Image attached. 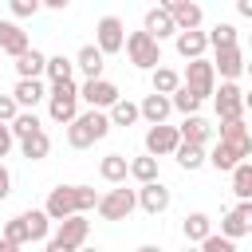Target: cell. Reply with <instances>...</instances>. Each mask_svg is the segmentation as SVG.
<instances>
[{
	"mask_svg": "<svg viewBox=\"0 0 252 252\" xmlns=\"http://www.w3.org/2000/svg\"><path fill=\"white\" fill-rule=\"evenodd\" d=\"M252 154V134L244 130V122H224L220 126V142H217V150L209 154V161L217 165V169H236V165H244V158Z\"/></svg>",
	"mask_w": 252,
	"mask_h": 252,
	"instance_id": "cell-1",
	"label": "cell"
},
{
	"mask_svg": "<svg viewBox=\"0 0 252 252\" xmlns=\"http://www.w3.org/2000/svg\"><path fill=\"white\" fill-rule=\"evenodd\" d=\"M98 209V197H94V189L91 185H59V189H51V197H47V217L51 220H71V217H83L87 209Z\"/></svg>",
	"mask_w": 252,
	"mask_h": 252,
	"instance_id": "cell-2",
	"label": "cell"
},
{
	"mask_svg": "<svg viewBox=\"0 0 252 252\" xmlns=\"http://www.w3.org/2000/svg\"><path fill=\"white\" fill-rule=\"evenodd\" d=\"M106 130H110V118L98 114V110H87V114H79V118L71 122L67 142H71L75 150H87V146H94L98 138H106Z\"/></svg>",
	"mask_w": 252,
	"mask_h": 252,
	"instance_id": "cell-3",
	"label": "cell"
},
{
	"mask_svg": "<svg viewBox=\"0 0 252 252\" xmlns=\"http://www.w3.org/2000/svg\"><path fill=\"white\" fill-rule=\"evenodd\" d=\"M87 228H91L87 217H71V220H63L59 232L47 240V252H79L83 240H87Z\"/></svg>",
	"mask_w": 252,
	"mask_h": 252,
	"instance_id": "cell-4",
	"label": "cell"
},
{
	"mask_svg": "<svg viewBox=\"0 0 252 252\" xmlns=\"http://www.w3.org/2000/svg\"><path fill=\"white\" fill-rule=\"evenodd\" d=\"M134 205H138V193L126 189V185H118V189H110L106 197H98V217H102V220H126V217L134 213Z\"/></svg>",
	"mask_w": 252,
	"mask_h": 252,
	"instance_id": "cell-5",
	"label": "cell"
},
{
	"mask_svg": "<svg viewBox=\"0 0 252 252\" xmlns=\"http://www.w3.org/2000/svg\"><path fill=\"white\" fill-rule=\"evenodd\" d=\"M126 55H130L134 67H154L158 71V63H161V47H158V39L150 32H134L126 39Z\"/></svg>",
	"mask_w": 252,
	"mask_h": 252,
	"instance_id": "cell-6",
	"label": "cell"
},
{
	"mask_svg": "<svg viewBox=\"0 0 252 252\" xmlns=\"http://www.w3.org/2000/svg\"><path fill=\"white\" fill-rule=\"evenodd\" d=\"M47 110H51L55 122H75L79 118V91H75V83H55Z\"/></svg>",
	"mask_w": 252,
	"mask_h": 252,
	"instance_id": "cell-7",
	"label": "cell"
},
{
	"mask_svg": "<svg viewBox=\"0 0 252 252\" xmlns=\"http://www.w3.org/2000/svg\"><path fill=\"white\" fill-rule=\"evenodd\" d=\"M213 83H217V67H213L209 59H193V63L185 67V87H189L197 98L213 94Z\"/></svg>",
	"mask_w": 252,
	"mask_h": 252,
	"instance_id": "cell-8",
	"label": "cell"
},
{
	"mask_svg": "<svg viewBox=\"0 0 252 252\" xmlns=\"http://www.w3.org/2000/svg\"><path fill=\"white\" fill-rule=\"evenodd\" d=\"M177 146H181V130H177V126H150V134H146V150H150V158L177 154Z\"/></svg>",
	"mask_w": 252,
	"mask_h": 252,
	"instance_id": "cell-9",
	"label": "cell"
},
{
	"mask_svg": "<svg viewBox=\"0 0 252 252\" xmlns=\"http://www.w3.org/2000/svg\"><path fill=\"white\" fill-rule=\"evenodd\" d=\"M94 32H98V51H102V55H114V51H122L126 35H122V20H118V16H102Z\"/></svg>",
	"mask_w": 252,
	"mask_h": 252,
	"instance_id": "cell-10",
	"label": "cell"
},
{
	"mask_svg": "<svg viewBox=\"0 0 252 252\" xmlns=\"http://www.w3.org/2000/svg\"><path fill=\"white\" fill-rule=\"evenodd\" d=\"M244 232H252V201H240V205L220 220V236L236 240V236H244Z\"/></svg>",
	"mask_w": 252,
	"mask_h": 252,
	"instance_id": "cell-11",
	"label": "cell"
},
{
	"mask_svg": "<svg viewBox=\"0 0 252 252\" xmlns=\"http://www.w3.org/2000/svg\"><path fill=\"white\" fill-rule=\"evenodd\" d=\"M240 110H244V94H240V87L224 83L220 94H217V114H220V122H240Z\"/></svg>",
	"mask_w": 252,
	"mask_h": 252,
	"instance_id": "cell-12",
	"label": "cell"
},
{
	"mask_svg": "<svg viewBox=\"0 0 252 252\" xmlns=\"http://www.w3.org/2000/svg\"><path fill=\"white\" fill-rule=\"evenodd\" d=\"M79 98H87L91 106H118V87L106 83V79H91V83L79 91Z\"/></svg>",
	"mask_w": 252,
	"mask_h": 252,
	"instance_id": "cell-13",
	"label": "cell"
},
{
	"mask_svg": "<svg viewBox=\"0 0 252 252\" xmlns=\"http://www.w3.org/2000/svg\"><path fill=\"white\" fill-rule=\"evenodd\" d=\"M165 12L173 16L177 32H197V24H201V8H197V4H189V0H169V4H165Z\"/></svg>",
	"mask_w": 252,
	"mask_h": 252,
	"instance_id": "cell-14",
	"label": "cell"
},
{
	"mask_svg": "<svg viewBox=\"0 0 252 252\" xmlns=\"http://www.w3.org/2000/svg\"><path fill=\"white\" fill-rule=\"evenodd\" d=\"M138 205H142L150 217H158V213L169 209V189L158 185V181H154V185H142V189H138Z\"/></svg>",
	"mask_w": 252,
	"mask_h": 252,
	"instance_id": "cell-15",
	"label": "cell"
},
{
	"mask_svg": "<svg viewBox=\"0 0 252 252\" xmlns=\"http://www.w3.org/2000/svg\"><path fill=\"white\" fill-rule=\"evenodd\" d=\"M169 110H173V98H165V94H146L142 98V118L154 122V126H165V114Z\"/></svg>",
	"mask_w": 252,
	"mask_h": 252,
	"instance_id": "cell-16",
	"label": "cell"
},
{
	"mask_svg": "<svg viewBox=\"0 0 252 252\" xmlns=\"http://www.w3.org/2000/svg\"><path fill=\"white\" fill-rule=\"evenodd\" d=\"M83 71H87V83L91 79H102V67H106V55L94 47V43H87V47H79V59H75Z\"/></svg>",
	"mask_w": 252,
	"mask_h": 252,
	"instance_id": "cell-17",
	"label": "cell"
},
{
	"mask_svg": "<svg viewBox=\"0 0 252 252\" xmlns=\"http://www.w3.org/2000/svg\"><path fill=\"white\" fill-rule=\"evenodd\" d=\"M213 67H217L224 79H236V75L244 71V55H240V47H220L217 59H213Z\"/></svg>",
	"mask_w": 252,
	"mask_h": 252,
	"instance_id": "cell-18",
	"label": "cell"
},
{
	"mask_svg": "<svg viewBox=\"0 0 252 252\" xmlns=\"http://www.w3.org/2000/svg\"><path fill=\"white\" fill-rule=\"evenodd\" d=\"M146 32H150L154 39H161V35H173L177 24H173V16H169L165 8H150V12H146Z\"/></svg>",
	"mask_w": 252,
	"mask_h": 252,
	"instance_id": "cell-19",
	"label": "cell"
},
{
	"mask_svg": "<svg viewBox=\"0 0 252 252\" xmlns=\"http://www.w3.org/2000/svg\"><path fill=\"white\" fill-rule=\"evenodd\" d=\"M209 47V35L205 32H177V51L193 63V59H201V51Z\"/></svg>",
	"mask_w": 252,
	"mask_h": 252,
	"instance_id": "cell-20",
	"label": "cell"
},
{
	"mask_svg": "<svg viewBox=\"0 0 252 252\" xmlns=\"http://www.w3.org/2000/svg\"><path fill=\"white\" fill-rule=\"evenodd\" d=\"M98 173H102V181L122 185V181H126V173H130V161H126L122 154H106V158H102V165H98Z\"/></svg>",
	"mask_w": 252,
	"mask_h": 252,
	"instance_id": "cell-21",
	"label": "cell"
},
{
	"mask_svg": "<svg viewBox=\"0 0 252 252\" xmlns=\"http://www.w3.org/2000/svg\"><path fill=\"white\" fill-rule=\"evenodd\" d=\"M177 130H181V142H189V146H205V142H209V130H213V126H209L205 118H197V114H193V118H185V122H181Z\"/></svg>",
	"mask_w": 252,
	"mask_h": 252,
	"instance_id": "cell-22",
	"label": "cell"
},
{
	"mask_svg": "<svg viewBox=\"0 0 252 252\" xmlns=\"http://www.w3.org/2000/svg\"><path fill=\"white\" fill-rule=\"evenodd\" d=\"M16 71H20V79H35L39 71H47V59H43L35 47H28V51L16 59Z\"/></svg>",
	"mask_w": 252,
	"mask_h": 252,
	"instance_id": "cell-23",
	"label": "cell"
},
{
	"mask_svg": "<svg viewBox=\"0 0 252 252\" xmlns=\"http://www.w3.org/2000/svg\"><path fill=\"white\" fill-rule=\"evenodd\" d=\"M177 91H181V75L169 71V67H158V71H154V94H165V98H169V94H177Z\"/></svg>",
	"mask_w": 252,
	"mask_h": 252,
	"instance_id": "cell-24",
	"label": "cell"
},
{
	"mask_svg": "<svg viewBox=\"0 0 252 252\" xmlns=\"http://www.w3.org/2000/svg\"><path fill=\"white\" fill-rule=\"evenodd\" d=\"M12 98H16L20 106H35V102L43 98V83H39V79H20V83H16V94H12Z\"/></svg>",
	"mask_w": 252,
	"mask_h": 252,
	"instance_id": "cell-25",
	"label": "cell"
},
{
	"mask_svg": "<svg viewBox=\"0 0 252 252\" xmlns=\"http://www.w3.org/2000/svg\"><path fill=\"white\" fill-rule=\"evenodd\" d=\"M232 193L240 201H252V161H244V165L232 169Z\"/></svg>",
	"mask_w": 252,
	"mask_h": 252,
	"instance_id": "cell-26",
	"label": "cell"
},
{
	"mask_svg": "<svg viewBox=\"0 0 252 252\" xmlns=\"http://www.w3.org/2000/svg\"><path fill=\"white\" fill-rule=\"evenodd\" d=\"M20 150H24V158H32V161H39V158H47V150H51V138L39 130V134H32V138H24L20 142Z\"/></svg>",
	"mask_w": 252,
	"mask_h": 252,
	"instance_id": "cell-27",
	"label": "cell"
},
{
	"mask_svg": "<svg viewBox=\"0 0 252 252\" xmlns=\"http://www.w3.org/2000/svg\"><path fill=\"white\" fill-rule=\"evenodd\" d=\"M185 236L205 244V240L213 236V228H209V217H205V213H189V217H185Z\"/></svg>",
	"mask_w": 252,
	"mask_h": 252,
	"instance_id": "cell-28",
	"label": "cell"
},
{
	"mask_svg": "<svg viewBox=\"0 0 252 252\" xmlns=\"http://www.w3.org/2000/svg\"><path fill=\"white\" fill-rule=\"evenodd\" d=\"M138 114H142V106L118 98V106H110V126H130V122H138Z\"/></svg>",
	"mask_w": 252,
	"mask_h": 252,
	"instance_id": "cell-29",
	"label": "cell"
},
{
	"mask_svg": "<svg viewBox=\"0 0 252 252\" xmlns=\"http://www.w3.org/2000/svg\"><path fill=\"white\" fill-rule=\"evenodd\" d=\"M130 173H134L142 185H154V181H158V158H134V161H130Z\"/></svg>",
	"mask_w": 252,
	"mask_h": 252,
	"instance_id": "cell-30",
	"label": "cell"
},
{
	"mask_svg": "<svg viewBox=\"0 0 252 252\" xmlns=\"http://www.w3.org/2000/svg\"><path fill=\"white\" fill-rule=\"evenodd\" d=\"M177 161H181V169H197V165H205V146H189V142H181V146H177Z\"/></svg>",
	"mask_w": 252,
	"mask_h": 252,
	"instance_id": "cell-31",
	"label": "cell"
},
{
	"mask_svg": "<svg viewBox=\"0 0 252 252\" xmlns=\"http://www.w3.org/2000/svg\"><path fill=\"white\" fill-rule=\"evenodd\" d=\"M71 59L67 55H51L47 59V75H51V83H71Z\"/></svg>",
	"mask_w": 252,
	"mask_h": 252,
	"instance_id": "cell-32",
	"label": "cell"
},
{
	"mask_svg": "<svg viewBox=\"0 0 252 252\" xmlns=\"http://www.w3.org/2000/svg\"><path fill=\"white\" fill-rule=\"evenodd\" d=\"M209 43L220 51V47H236V28L232 24H217L213 32H209Z\"/></svg>",
	"mask_w": 252,
	"mask_h": 252,
	"instance_id": "cell-33",
	"label": "cell"
},
{
	"mask_svg": "<svg viewBox=\"0 0 252 252\" xmlns=\"http://www.w3.org/2000/svg\"><path fill=\"white\" fill-rule=\"evenodd\" d=\"M32 134H39V118L35 114H16V122H12V138H32Z\"/></svg>",
	"mask_w": 252,
	"mask_h": 252,
	"instance_id": "cell-34",
	"label": "cell"
},
{
	"mask_svg": "<svg viewBox=\"0 0 252 252\" xmlns=\"http://www.w3.org/2000/svg\"><path fill=\"white\" fill-rule=\"evenodd\" d=\"M24 220H28V236H32V240H43V236H47V220H51L47 213L32 209V213H24Z\"/></svg>",
	"mask_w": 252,
	"mask_h": 252,
	"instance_id": "cell-35",
	"label": "cell"
},
{
	"mask_svg": "<svg viewBox=\"0 0 252 252\" xmlns=\"http://www.w3.org/2000/svg\"><path fill=\"white\" fill-rule=\"evenodd\" d=\"M173 106H177V110H181L185 118H193V114H197V106H201V98H197V94H193L189 87H181V91L173 94Z\"/></svg>",
	"mask_w": 252,
	"mask_h": 252,
	"instance_id": "cell-36",
	"label": "cell"
},
{
	"mask_svg": "<svg viewBox=\"0 0 252 252\" xmlns=\"http://www.w3.org/2000/svg\"><path fill=\"white\" fill-rule=\"evenodd\" d=\"M4 236L12 240V244H28L32 236H28V220L24 217H16V220H8V228H4Z\"/></svg>",
	"mask_w": 252,
	"mask_h": 252,
	"instance_id": "cell-37",
	"label": "cell"
},
{
	"mask_svg": "<svg viewBox=\"0 0 252 252\" xmlns=\"http://www.w3.org/2000/svg\"><path fill=\"white\" fill-rule=\"evenodd\" d=\"M4 51H8L12 59H20V55L28 51V32H20V28H16V32H12V39L4 43Z\"/></svg>",
	"mask_w": 252,
	"mask_h": 252,
	"instance_id": "cell-38",
	"label": "cell"
},
{
	"mask_svg": "<svg viewBox=\"0 0 252 252\" xmlns=\"http://www.w3.org/2000/svg\"><path fill=\"white\" fill-rule=\"evenodd\" d=\"M201 252H236V244H232L228 236H217V232H213V236L201 244Z\"/></svg>",
	"mask_w": 252,
	"mask_h": 252,
	"instance_id": "cell-39",
	"label": "cell"
},
{
	"mask_svg": "<svg viewBox=\"0 0 252 252\" xmlns=\"http://www.w3.org/2000/svg\"><path fill=\"white\" fill-rule=\"evenodd\" d=\"M16 106L20 102L12 94H0V122H16Z\"/></svg>",
	"mask_w": 252,
	"mask_h": 252,
	"instance_id": "cell-40",
	"label": "cell"
},
{
	"mask_svg": "<svg viewBox=\"0 0 252 252\" xmlns=\"http://www.w3.org/2000/svg\"><path fill=\"white\" fill-rule=\"evenodd\" d=\"M12 12L16 16H35L39 12V0H12Z\"/></svg>",
	"mask_w": 252,
	"mask_h": 252,
	"instance_id": "cell-41",
	"label": "cell"
},
{
	"mask_svg": "<svg viewBox=\"0 0 252 252\" xmlns=\"http://www.w3.org/2000/svg\"><path fill=\"white\" fill-rule=\"evenodd\" d=\"M8 150H12V126H4V122H0V158H4Z\"/></svg>",
	"mask_w": 252,
	"mask_h": 252,
	"instance_id": "cell-42",
	"label": "cell"
},
{
	"mask_svg": "<svg viewBox=\"0 0 252 252\" xmlns=\"http://www.w3.org/2000/svg\"><path fill=\"white\" fill-rule=\"evenodd\" d=\"M8 193H12V173H8L4 165H0V201H4Z\"/></svg>",
	"mask_w": 252,
	"mask_h": 252,
	"instance_id": "cell-43",
	"label": "cell"
},
{
	"mask_svg": "<svg viewBox=\"0 0 252 252\" xmlns=\"http://www.w3.org/2000/svg\"><path fill=\"white\" fill-rule=\"evenodd\" d=\"M12 32H16V24H8V20H0V47L12 39Z\"/></svg>",
	"mask_w": 252,
	"mask_h": 252,
	"instance_id": "cell-44",
	"label": "cell"
},
{
	"mask_svg": "<svg viewBox=\"0 0 252 252\" xmlns=\"http://www.w3.org/2000/svg\"><path fill=\"white\" fill-rule=\"evenodd\" d=\"M236 12H240V16H248V20H252V0H236Z\"/></svg>",
	"mask_w": 252,
	"mask_h": 252,
	"instance_id": "cell-45",
	"label": "cell"
},
{
	"mask_svg": "<svg viewBox=\"0 0 252 252\" xmlns=\"http://www.w3.org/2000/svg\"><path fill=\"white\" fill-rule=\"evenodd\" d=\"M0 252H20V244H12L8 236H0Z\"/></svg>",
	"mask_w": 252,
	"mask_h": 252,
	"instance_id": "cell-46",
	"label": "cell"
},
{
	"mask_svg": "<svg viewBox=\"0 0 252 252\" xmlns=\"http://www.w3.org/2000/svg\"><path fill=\"white\" fill-rule=\"evenodd\" d=\"M138 252H161V248H158V244H142Z\"/></svg>",
	"mask_w": 252,
	"mask_h": 252,
	"instance_id": "cell-47",
	"label": "cell"
},
{
	"mask_svg": "<svg viewBox=\"0 0 252 252\" xmlns=\"http://www.w3.org/2000/svg\"><path fill=\"white\" fill-rule=\"evenodd\" d=\"M244 106H252V91H248V94H244Z\"/></svg>",
	"mask_w": 252,
	"mask_h": 252,
	"instance_id": "cell-48",
	"label": "cell"
},
{
	"mask_svg": "<svg viewBox=\"0 0 252 252\" xmlns=\"http://www.w3.org/2000/svg\"><path fill=\"white\" fill-rule=\"evenodd\" d=\"M83 252H98V248H83Z\"/></svg>",
	"mask_w": 252,
	"mask_h": 252,
	"instance_id": "cell-49",
	"label": "cell"
},
{
	"mask_svg": "<svg viewBox=\"0 0 252 252\" xmlns=\"http://www.w3.org/2000/svg\"><path fill=\"white\" fill-rule=\"evenodd\" d=\"M248 71H252V63H248Z\"/></svg>",
	"mask_w": 252,
	"mask_h": 252,
	"instance_id": "cell-50",
	"label": "cell"
},
{
	"mask_svg": "<svg viewBox=\"0 0 252 252\" xmlns=\"http://www.w3.org/2000/svg\"><path fill=\"white\" fill-rule=\"evenodd\" d=\"M185 252H193V248H185Z\"/></svg>",
	"mask_w": 252,
	"mask_h": 252,
	"instance_id": "cell-51",
	"label": "cell"
}]
</instances>
